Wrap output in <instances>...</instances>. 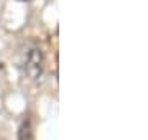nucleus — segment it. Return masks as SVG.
Masks as SVG:
<instances>
[{
  "label": "nucleus",
  "instance_id": "1",
  "mask_svg": "<svg viewBox=\"0 0 148 140\" xmlns=\"http://www.w3.org/2000/svg\"><path fill=\"white\" fill-rule=\"evenodd\" d=\"M43 68H45V56H43V51L38 46H33L25 53V58H23V73L36 81L40 79L43 74Z\"/></svg>",
  "mask_w": 148,
  "mask_h": 140
},
{
  "label": "nucleus",
  "instance_id": "2",
  "mask_svg": "<svg viewBox=\"0 0 148 140\" xmlns=\"http://www.w3.org/2000/svg\"><path fill=\"white\" fill-rule=\"evenodd\" d=\"M18 140H35V134H33V125L30 119H23V122L18 127Z\"/></svg>",
  "mask_w": 148,
  "mask_h": 140
}]
</instances>
